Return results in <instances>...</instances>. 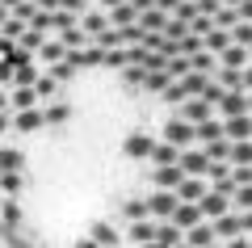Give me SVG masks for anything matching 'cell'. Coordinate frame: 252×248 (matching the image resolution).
Listing matches in <instances>:
<instances>
[{
    "label": "cell",
    "mask_w": 252,
    "mask_h": 248,
    "mask_svg": "<svg viewBox=\"0 0 252 248\" xmlns=\"http://www.w3.org/2000/svg\"><path fill=\"white\" fill-rule=\"evenodd\" d=\"M147 160H152L156 169H172V164L181 160V151H177V147H168V143H156V147H152V156H147Z\"/></svg>",
    "instance_id": "obj_21"
},
{
    "label": "cell",
    "mask_w": 252,
    "mask_h": 248,
    "mask_svg": "<svg viewBox=\"0 0 252 248\" xmlns=\"http://www.w3.org/2000/svg\"><path fill=\"white\" fill-rule=\"evenodd\" d=\"M101 68H130L126 63V46H118V51H105V63Z\"/></svg>",
    "instance_id": "obj_38"
},
{
    "label": "cell",
    "mask_w": 252,
    "mask_h": 248,
    "mask_svg": "<svg viewBox=\"0 0 252 248\" xmlns=\"http://www.w3.org/2000/svg\"><path fill=\"white\" fill-rule=\"evenodd\" d=\"M177 118H181V122H189V126H202V122H210V118H215V106H206L202 97L181 101V106H177Z\"/></svg>",
    "instance_id": "obj_3"
},
{
    "label": "cell",
    "mask_w": 252,
    "mask_h": 248,
    "mask_svg": "<svg viewBox=\"0 0 252 248\" xmlns=\"http://www.w3.org/2000/svg\"><path fill=\"white\" fill-rule=\"evenodd\" d=\"M76 248H97V244H93V240H80V244H76Z\"/></svg>",
    "instance_id": "obj_49"
},
{
    "label": "cell",
    "mask_w": 252,
    "mask_h": 248,
    "mask_svg": "<svg viewBox=\"0 0 252 248\" xmlns=\"http://www.w3.org/2000/svg\"><path fill=\"white\" fill-rule=\"evenodd\" d=\"M84 4H93V0H84Z\"/></svg>",
    "instance_id": "obj_55"
},
{
    "label": "cell",
    "mask_w": 252,
    "mask_h": 248,
    "mask_svg": "<svg viewBox=\"0 0 252 248\" xmlns=\"http://www.w3.org/2000/svg\"><path fill=\"white\" fill-rule=\"evenodd\" d=\"M206 181H198V177H185V181H181V185H177V202H189V206H198L202 202V198H206Z\"/></svg>",
    "instance_id": "obj_10"
},
{
    "label": "cell",
    "mask_w": 252,
    "mask_h": 248,
    "mask_svg": "<svg viewBox=\"0 0 252 248\" xmlns=\"http://www.w3.org/2000/svg\"><path fill=\"white\" fill-rule=\"evenodd\" d=\"M240 89H244V93H252V63L240 71Z\"/></svg>",
    "instance_id": "obj_41"
},
{
    "label": "cell",
    "mask_w": 252,
    "mask_h": 248,
    "mask_svg": "<svg viewBox=\"0 0 252 248\" xmlns=\"http://www.w3.org/2000/svg\"><path fill=\"white\" fill-rule=\"evenodd\" d=\"M231 46H244V51L252 46V26H248V21H240V26L231 30Z\"/></svg>",
    "instance_id": "obj_33"
},
{
    "label": "cell",
    "mask_w": 252,
    "mask_h": 248,
    "mask_svg": "<svg viewBox=\"0 0 252 248\" xmlns=\"http://www.w3.org/2000/svg\"><path fill=\"white\" fill-rule=\"evenodd\" d=\"M223 139H227V143H248V139H252V114L227 118V122H223Z\"/></svg>",
    "instance_id": "obj_9"
},
{
    "label": "cell",
    "mask_w": 252,
    "mask_h": 248,
    "mask_svg": "<svg viewBox=\"0 0 252 248\" xmlns=\"http://www.w3.org/2000/svg\"><path fill=\"white\" fill-rule=\"evenodd\" d=\"M21 185H26L21 173H0V189H4V194H21Z\"/></svg>",
    "instance_id": "obj_34"
},
{
    "label": "cell",
    "mask_w": 252,
    "mask_h": 248,
    "mask_svg": "<svg viewBox=\"0 0 252 248\" xmlns=\"http://www.w3.org/2000/svg\"><path fill=\"white\" fill-rule=\"evenodd\" d=\"M42 118H46V126H63L67 118H72V109L67 106H51V109H42Z\"/></svg>",
    "instance_id": "obj_32"
},
{
    "label": "cell",
    "mask_w": 252,
    "mask_h": 248,
    "mask_svg": "<svg viewBox=\"0 0 252 248\" xmlns=\"http://www.w3.org/2000/svg\"><path fill=\"white\" fill-rule=\"evenodd\" d=\"M219 68H231V71H244V68H248V51H244V46H227V51L219 55Z\"/></svg>",
    "instance_id": "obj_23"
},
{
    "label": "cell",
    "mask_w": 252,
    "mask_h": 248,
    "mask_svg": "<svg viewBox=\"0 0 252 248\" xmlns=\"http://www.w3.org/2000/svg\"><path fill=\"white\" fill-rule=\"evenodd\" d=\"M223 248H248V236H240V240H227Z\"/></svg>",
    "instance_id": "obj_46"
},
{
    "label": "cell",
    "mask_w": 252,
    "mask_h": 248,
    "mask_svg": "<svg viewBox=\"0 0 252 248\" xmlns=\"http://www.w3.org/2000/svg\"><path fill=\"white\" fill-rule=\"evenodd\" d=\"M143 89H147V93H160V97H164V93L172 89V76H168V71H147V76H143Z\"/></svg>",
    "instance_id": "obj_26"
},
{
    "label": "cell",
    "mask_w": 252,
    "mask_h": 248,
    "mask_svg": "<svg viewBox=\"0 0 252 248\" xmlns=\"http://www.w3.org/2000/svg\"><path fill=\"white\" fill-rule=\"evenodd\" d=\"M152 147H156V139H147V135H139V131L126 139V156H130V160H147Z\"/></svg>",
    "instance_id": "obj_19"
},
{
    "label": "cell",
    "mask_w": 252,
    "mask_h": 248,
    "mask_svg": "<svg viewBox=\"0 0 252 248\" xmlns=\"http://www.w3.org/2000/svg\"><path fill=\"white\" fill-rule=\"evenodd\" d=\"M46 126V118H42V109H21V114H13V131H42Z\"/></svg>",
    "instance_id": "obj_13"
},
{
    "label": "cell",
    "mask_w": 252,
    "mask_h": 248,
    "mask_svg": "<svg viewBox=\"0 0 252 248\" xmlns=\"http://www.w3.org/2000/svg\"><path fill=\"white\" fill-rule=\"evenodd\" d=\"M219 4H223V9H240L244 0H219Z\"/></svg>",
    "instance_id": "obj_48"
},
{
    "label": "cell",
    "mask_w": 252,
    "mask_h": 248,
    "mask_svg": "<svg viewBox=\"0 0 252 248\" xmlns=\"http://www.w3.org/2000/svg\"><path fill=\"white\" fill-rule=\"evenodd\" d=\"M181 240H185V236H181V231L172 227V223H156V244H164V248H177Z\"/></svg>",
    "instance_id": "obj_28"
},
{
    "label": "cell",
    "mask_w": 252,
    "mask_h": 248,
    "mask_svg": "<svg viewBox=\"0 0 252 248\" xmlns=\"http://www.w3.org/2000/svg\"><path fill=\"white\" fill-rule=\"evenodd\" d=\"M143 248H164V244H156V240H152V244H143Z\"/></svg>",
    "instance_id": "obj_50"
},
{
    "label": "cell",
    "mask_w": 252,
    "mask_h": 248,
    "mask_svg": "<svg viewBox=\"0 0 252 248\" xmlns=\"http://www.w3.org/2000/svg\"><path fill=\"white\" fill-rule=\"evenodd\" d=\"M46 38H51V34H38V30H30V26H26V30H21V38H17V46H21L26 55H38Z\"/></svg>",
    "instance_id": "obj_25"
},
{
    "label": "cell",
    "mask_w": 252,
    "mask_h": 248,
    "mask_svg": "<svg viewBox=\"0 0 252 248\" xmlns=\"http://www.w3.org/2000/svg\"><path fill=\"white\" fill-rule=\"evenodd\" d=\"M210 248H223V244H210Z\"/></svg>",
    "instance_id": "obj_52"
},
{
    "label": "cell",
    "mask_w": 252,
    "mask_h": 248,
    "mask_svg": "<svg viewBox=\"0 0 252 248\" xmlns=\"http://www.w3.org/2000/svg\"><path fill=\"white\" fill-rule=\"evenodd\" d=\"M177 169L185 173V177H198V181H206V173H210V160H206V151H198V147H189V151H181V160H177Z\"/></svg>",
    "instance_id": "obj_5"
},
{
    "label": "cell",
    "mask_w": 252,
    "mask_h": 248,
    "mask_svg": "<svg viewBox=\"0 0 252 248\" xmlns=\"http://www.w3.org/2000/svg\"><path fill=\"white\" fill-rule=\"evenodd\" d=\"M235 13H240V21H248V26H252V0H244V4H240Z\"/></svg>",
    "instance_id": "obj_42"
},
{
    "label": "cell",
    "mask_w": 252,
    "mask_h": 248,
    "mask_svg": "<svg viewBox=\"0 0 252 248\" xmlns=\"http://www.w3.org/2000/svg\"><path fill=\"white\" fill-rule=\"evenodd\" d=\"M126 240H130V244H139V248H143V244H152V240H156V223H152V219L130 223V227H126Z\"/></svg>",
    "instance_id": "obj_17"
},
{
    "label": "cell",
    "mask_w": 252,
    "mask_h": 248,
    "mask_svg": "<svg viewBox=\"0 0 252 248\" xmlns=\"http://www.w3.org/2000/svg\"><path fill=\"white\" fill-rule=\"evenodd\" d=\"M248 114V93H223L215 106V118L219 122H227V118H244Z\"/></svg>",
    "instance_id": "obj_4"
},
{
    "label": "cell",
    "mask_w": 252,
    "mask_h": 248,
    "mask_svg": "<svg viewBox=\"0 0 252 248\" xmlns=\"http://www.w3.org/2000/svg\"><path fill=\"white\" fill-rule=\"evenodd\" d=\"M0 114H9V89H0Z\"/></svg>",
    "instance_id": "obj_47"
},
{
    "label": "cell",
    "mask_w": 252,
    "mask_h": 248,
    "mask_svg": "<svg viewBox=\"0 0 252 248\" xmlns=\"http://www.w3.org/2000/svg\"><path fill=\"white\" fill-rule=\"evenodd\" d=\"M143 76H147L143 68H122V80L130 84V89H135V84H143Z\"/></svg>",
    "instance_id": "obj_39"
},
{
    "label": "cell",
    "mask_w": 252,
    "mask_h": 248,
    "mask_svg": "<svg viewBox=\"0 0 252 248\" xmlns=\"http://www.w3.org/2000/svg\"><path fill=\"white\" fill-rule=\"evenodd\" d=\"M63 55H67V51H63V42H59V38H46V42H42V51L34 55V63H38V68H51V63H59Z\"/></svg>",
    "instance_id": "obj_14"
},
{
    "label": "cell",
    "mask_w": 252,
    "mask_h": 248,
    "mask_svg": "<svg viewBox=\"0 0 252 248\" xmlns=\"http://www.w3.org/2000/svg\"><path fill=\"white\" fill-rule=\"evenodd\" d=\"M93 244L97 248H118L122 244V231L109 227V223H97V227H93Z\"/></svg>",
    "instance_id": "obj_20"
},
{
    "label": "cell",
    "mask_w": 252,
    "mask_h": 248,
    "mask_svg": "<svg viewBox=\"0 0 252 248\" xmlns=\"http://www.w3.org/2000/svg\"><path fill=\"white\" fill-rule=\"evenodd\" d=\"M219 139H223V122H219V118L193 126V143H202V147H206V143H219Z\"/></svg>",
    "instance_id": "obj_18"
},
{
    "label": "cell",
    "mask_w": 252,
    "mask_h": 248,
    "mask_svg": "<svg viewBox=\"0 0 252 248\" xmlns=\"http://www.w3.org/2000/svg\"><path fill=\"white\" fill-rule=\"evenodd\" d=\"M177 248H189V244H177Z\"/></svg>",
    "instance_id": "obj_53"
},
{
    "label": "cell",
    "mask_w": 252,
    "mask_h": 248,
    "mask_svg": "<svg viewBox=\"0 0 252 248\" xmlns=\"http://www.w3.org/2000/svg\"><path fill=\"white\" fill-rule=\"evenodd\" d=\"M126 219H130V223H143V219H147L143 198H130V202H126Z\"/></svg>",
    "instance_id": "obj_36"
},
{
    "label": "cell",
    "mask_w": 252,
    "mask_h": 248,
    "mask_svg": "<svg viewBox=\"0 0 252 248\" xmlns=\"http://www.w3.org/2000/svg\"><path fill=\"white\" fill-rule=\"evenodd\" d=\"M21 164H26V156L17 147H0V173H21Z\"/></svg>",
    "instance_id": "obj_27"
},
{
    "label": "cell",
    "mask_w": 252,
    "mask_h": 248,
    "mask_svg": "<svg viewBox=\"0 0 252 248\" xmlns=\"http://www.w3.org/2000/svg\"><path fill=\"white\" fill-rule=\"evenodd\" d=\"M160 143H168V147H177V151H189V147H193V126L181 122V118H172V122L164 126Z\"/></svg>",
    "instance_id": "obj_2"
},
{
    "label": "cell",
    "mask_w": 252,
    "mask_h": 248,
    "mask_svg": "<svg viewBox=\"0 0 252 248\" xmlns=\"http://www.w3.org/2000/svg\"><path fill=\"white\" fill-rule=\"evenodd\" d=\"M9 126H13V114H0V135H9Z\"/></svg>",
    "instance_id": "obj_44"
},
{
    "label": "cell",
    "mask_w": 252,
    "mask_h": 248,
    "mask_svg": "<svg viewBox=\"0 0 252 248\" xmlns=\"http://www.w3.org/2000/svg\"><path fill=\"white\" fill-rule=\"evenodd\" d=\"M231 164L235 169H252V139L248 143H231Z\"/></svg>",
    "instance_id": "obj_29"
},
{
    "label": "cell",
    "mask_w": 252,
    "mask_h": 248,
    "mask_svg": "<svg viewBox=\"0 0 252 248\" xmlns=\"http://www.w3.org/2000/svg\"><path fill=\"white\" fill-rule=\"evenodd\" d=\"M168 223L181 231V236H185V231H193V227L202 223V211H198V206H189V202H177V211H172Z\"/></svg>",
    "instance_id": "obj_7"
},
{
    "label": "cell",
    "mask_w": 252,
    "mask_h": 248,
    "mask_svg": "<svg viewBox=\"0 0 252 248\" xmlns=\"http://www.w3.org/2000/svg\"><path fill=\"white\" fill-rule=\"evenodd\" d=\"M80 30H84L89 38H97V34H105V30H109V17H105L101 9H89V13L80 17Z\"/></svg>",
    "instance_id": "obj_15"
},
{
    "label": "cell",
    "mask_w": 252,
    "mask_h": 248,
    "mask_svg": "<svg viewBox=\"0 0 252 248\" xmlns=\"http://www.w3.org/2000/svg\"><path fill=\"white\" fill-rule=\"evenodd\" d=\"M248 248H252V240H248Z\"/></svg>",
    "instance_id": "obj_56"
},
{
    "label": "cell",
    "mask_w": 252,
    "mask_h": 248,
    "mask_svg": "<svg viewBox=\"0 0 252 248\" xmlns=\"http://www.w3.org/2000/svg\"><path fill=\"white\" fill-rule=\"evenodd\" d=\"M210 231H215V244H219V240H240L244 236V223H240V214H223V219H215V223H210Z\"/></svg>",
    "instance_id": "obj_8"
},
{
    "label": "cell",
    "mask_w": 252,
    "mask_h": 248,
    "mask_svg": "<svg viewBox=\"0 0 252 248\" xmlns=\"http://www.w3.org/2000/svg\"><path fill=\"white\" fill-rule=\"evenodd\" d=\"M231 206H240V214H244V211H252V185L235 189V194H231Z\"/></svg>",
    "instance_id": "obj_35"
},
{
    "label": "cell",
    "mask_w": 252,
    "mask_h": 248,
    "mask_svg": "<svg viewBox=\"0 0 252 248\" xmlns=\"http://www.w3.org/2000/svg\"><path fill=\"white\" fill-rule=\"evenodd\" d=\"M240 223H244V236H248V231H252V211H244V214H240Z\"/></svg>",
    "instance_id": "obj_45"
},
{
    "label": "cell",
    "mask_w": 252,
    "mask_h": 248,
    "mask_svg": "<svg viewBox=\"0 0 252 248\" xmlns=\"http://www.w3.org/2000/svg\"><path fill=\"white\" fill-rule=\"evenodd\" d=\"M189 4H198V0H189Z\"/></svg>",
    "instance_id": "obj_54"
},
{
    "label": "cell",
    "mask_w": 252,
    "mask_h": 248,
    "mask_svg": "<svg viewBox=\"0 0 252 248\" xmlns=\"http://www.w3.org/2000/svg\"><path fill=\"white\" fill-rule=\"evenodd\" d=\"M248 114H252V93H248Z\"/></svg>",
    "instance_id": "obj_51"
},
{
    "label": "cell",
    "mask_w": 252,
    "mask_h": 248,
    "mask_svg": "<svg viewBox=\"0 0 252 248\" xmlns=\"http://www.w3.org/2000/svg\"><path fill=\"white\" fill-rule=\"evenodd\" d=\"M164 26H168V17H164L160 9H152V13H139V30H143V34H164Z\"/></svg>",
    "instance_id": "obj_24"
},
{
    "label": "cell",
    "mask_w": 252,
    "mask_h": 248,
    "mask_svg": "<svg viewBox=\"0 0 252 248\" xmlns=\"http://www.w3.org/2000/svg\"><path fill=\"white\" fill-rule=\"evenodd\" d=\"M118 4H126V0H97V9H101V13H109V9H118Z\"/></svg>",
    "instance_id": "obj_43"
},
{
    "label": "cell",
    "mask_w": 252,
    "mask_h": 248,
    "mask_svg": "<svg viewBox=\"0 0 252 248\" xmlns=\"http://www.w3.org/2000/svg\"><path fill=\"white\" fill-rule=\"evenodd\" d=\"M143 211H147V219H156V223H168L172 219V211H177V194H147L143 198Z\"/></svg>",
    "instance_id": "obj_1"
},
{
    "label": "cell",
    "mask_w": 252,
    "mask_h": 248,
    "mask_svg": "<svg viewBox=\"0 0 252 248\" xmlns=\"http://www.w3.org/2000/svg\"><path fill=\"white\" fill-rule=\"evenodd\" d=\"M46 76H51L55 84H63V80H72V76H76V68H72L67 59H59V63H51V68H46Z\"/></svg>",
    "instance_id": "obj_30"
},
{
    "label": "cell",
    "mask_w": 252,
    "mask_h": 248,
    "mask_svg": "<svg viewBox=\"0 0 252 248\" xmlns=\"http://www.w3.org/2000/svg\"><path fill=\"white\" fill-rule=\"evenodd\" d=\"M152 181H156V189H164V194H177V185L185 181V173L172 164V169H156V173H152Z\"/></svg>",
    "instance_id": "obj_11"
},
{
    "label": "cell",
    "mask_w": 252,
    "mask_h": 248,
    "mask_svg": "<svg viewBox=\"0 0 252 248\" xmlns=\"http://www.w3.org/2000/svg\"><path fill=\"white\" fill-rule=\"evenodd\" d=\"M181 244H189V248H210L215 244V231H210V223H198L193 231H185V240Z\"/></svg>",
    "instance_id": "obj_22"
},
{
    "label": "cell",
    "mask_w": 252,
    "mask_h": 248,
    "mask_svg": "<svg viewBox=\"0 0 252 248\" xmlns=\"http://www.w3.org/2000/svg\"><path fill=\"white\" fill-rule=\"evenodd\" d=\"M34 93H38V101H51L55 93H59V84H55V80H51V76H46V71H42V76L34 80Z\"/></svg>",
    "instance_id": "obj_31"
},
{
    "label": "cell",
    "mask_w": 252,
    "mask_h": 248,
    "mask_svg": "<svg viewBox=\"0 0 252 248\" xmlns=\"http://www.w3.org/2000/svg\"><path fill=\"white\" fill-rule=\"evenodd\" d=\"M21 109H38L34 89H9V114H21Z\"/></svg>",
    "instance_id": "obj_12"
},
{
    "label": "cell",
    "mask_w": 252,
    "mask_h": 248,
    "mask_svg": "<svg viewBox=\"0 0 252 248\" xmlns=\"http://www.w3.org/2000/svg\"><path fill=\"white\" fill-rule=\"evenodd\" d=\"M219 9H223V4H219V0H198V17H215Z\"/></svg>",
    "instance_id": "obj_40"
},
{
    "label": "cell",
    "mask_w": 252,
    "mask_h": 248,
    "mask_svg": "<svg viewBox=\"0 0 252 248\" xmlns=\"http://www.w3.org/2000/svg\"><path fill=\"white\" fill-rule=\"evenodd\" d=\"M206 181H210V185H219V181H231V164H210Z\"/></svg>",
    "instance_id": "obj_37"
},
{
    "label": "cell",
    "mask_w": 252,
    "mask_h": 248,
    "mask_svg": "<svg viewBox=\"0 0 252 248\" xmlns=\"http://www.w3.org/2000/svg\"><path fill=\"white\" fill-rule=\"evenodd\" d=\"M198 211H202V219H223V214H231V198H223V194H215V189H206V198L198 202Z\"/></svg>",
    "instance_id": "obj_6"
},
{
    "label": "cell",
    "mask_w": 252,
    "mask_h": 248,
    "mask_svg": "<svg viewBox=\"0 0 252 248\" xmlns=\"http://www.w3.org/2000/svg\"><path fill=\"white\" fill-rule=\"evenodd\" d=\"M105 17H109V30H126V26H139V13L130 9V4H118V9H109Z\"/></svg>",
    "instance_id": "obj_16"
}]
</instances>
